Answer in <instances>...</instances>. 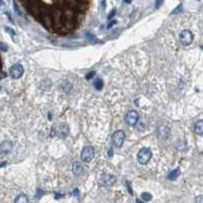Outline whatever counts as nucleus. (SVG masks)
<instances>
[{
  "instance_id": "nucleus-1",
  "label": "nucleus",
  "mask_w": 203,
  "mask_h": 203,
  "mask_svg": "<svg viewBox=\"0 0 203 203\" xmlns=\"http://www.w3.org/2000/svg\"><path fill=\"white\" fill-rule=\"evenodd\" d=\"M28 7L44 28L56 35H69L85 18L89 0H25Z\"/></svg>"
},
{
  "instance_id": "nucleus-2",
  "label": "nucleus",
  "mask_w": 203,
  "mask_h": 203,
  "mask_svg": "<svg viewBox=\"0 0 203 203\" xmlns=\"http://www.w3.org/2000/svg\"><path fill=\"white\" fill-rule=\"evenodd\" d=\"M151 155H152L151 150L149 148L146 147L141 148L138 152V155H137V160H138V163L140 164H146L149 162V159H151Z\"/></svg>"
},
{
  "instance_id": "nucleus-3",
  "label": "nucleus",
  "mask_w": 203,
  "mask_h": 203,
  "mask_svg": "<svg viewBox=\"0 0 203 203\" xmlns=\"http://www.w3.org/2000/svg\"><path fill=\"white\" fill-rule=\"evenodd\" d=\"M25 69H24V66L20 63H16V64H13L12 66L10 67L9 69V75L11 78L13 79H18L21 78L22 74H24Z\"/></svg>"
},
{
  "instance_id": "nucleus-4",
  "label": "nucleus",
  "mask_w": 203,
  "mask_h": 203,
  "mask_svg": "<svg viewBox=\"0 0 203 203\" xmlns=\"http://www.w3.org/2000/svg\"><path fill=\"white\" fill-rule=\"evenodd\" d=\"M193 34L189 30H184L180 34V42L183 46H189L193 42Z\"/></svg>"
},
{
  "instance_id": "nucleus-5",
  "label": "nucleus",
  "mask_w": 203,
  "mask_h": 203,
  "mask_svg": "<svg viewBox=\"0 0 203 203\" xmlns=\"http://www.w3.org/2000/svg\"><path fill=\"white\" fill-rule=\"evenodd\" d=\"M95 156V148L93 146H85L81 151L80 158L84 163H90Z\"/></svg>"
},
{
  "instance_id": "nucleus-6",
  "label": "nucleus",
  "mask_w": 203,
  "mask_h": 203,
  "mask_svg": "<svg viewBox=\"0 0 203 203\" xmlns=\"http://www.w3.org/2000/svg\"><path fill=\"white\" fill-rule=\"evenodd\" d=\"M124 140H125V133L123 130H117V131L113 134L112 141L115 146L121 147L124 143Z\"/></svg>"
},
{
  "instance_id": "nucleus-7",
  "label": "nucleus",
  "mask_w": 203,
  "mask_h": 203,
  "mask_svg": "<svg viewBox=\"0 0 203 203\" xmlns=\"http://www.w3.org/2000/svg\"><path fill=\"white\" fill-rule=\"evenodd\" d=\"M138 113L136 111H129V112L126 114V117H125V121L129 126H134L136 125V123L138 122Z\"/></svg>"
},
{
  "instance_id": "nucleus-8",
  "label": "nucleus",
  "mask_w": 203,
  "mask_h": 203,
  "mask_svg": "<svg viewBox=\"0 0 203 203\" xmlns=\"http://www.w3.org/2000/svg\"><path fill=\"white\" fill-rule=\"evenodd\" d=\"M12 148H13V144L11 141L9 140L2 141V142H0V155H8L12 150Z\"/></svg>"
},
{
  "instance_id": "nucleus-9",
  "label": "nucleus",
  "mask_w": 203,
  "mask_h": 203,
  "mask_svg": "<svg viewBox=\"0 0 203 203\" xmlns=\"http://www.w3.org/2000/svg\"><path fill=\"white\" fill-rule=\"evenodd\" d=\"M116 181V178L112 175H103L99 179V184L102 186H112Z\"/></svg>"
},
{
  "instance_id": "nucleus-10",
  "label": "nucleus",
  "mask_w": 203,
  "mask_h": 203,
  "mask_svg": "<svg viewBox=\"0 0 203 203\" xmlns=\"http://www.w3.org/2000/svg\"><path fill=\"white\" fill-rule=\"evenodd\" d=\"M72 172H73V174L75 176H79V175H81L82 174V172H83V168H82V164L78 163V162H76L73 164V166H72Z\"/></svg>"
},
{
  "instance_id": "nucleus-11",
  "label": "nucleus",
  "mask_w": 203,
  "mask_h": 203,
  "mask_svg": "<svg viewBox=\"0 0 203 203\" xmlns=\"http://www.w3.org/2000/svg\"><path fill=\"white\" fill-rule=\"evenodd\" d=\"M194 131L197 135H203V120H199L195 123Z\"/></svg>"
},
{
  "instance_id": "nucleus-12",
  "label": "nucleus",
  "mask_w": 203,
  "mask_h": 203,
  "mask_svg": "<svg viewBox=\"0 0 203 203\" xmlns=\"http://www.w3.org/2000/svg\"><path fill=\"white\" fill-rule=\"evenodd\" d=\"M14 203H29V197L26 196L25 194L21 193L18 196L15 198Z\"/></svg>"
},
{
  "instance_id": "nucleus-13",
  "label": "nucleus",
  "mask_w": 203,
  "mask_h": 203,
  "mask_svg": "<svg viewBox=\"0 0 203 203\" xmlns=\"http://www.w3.org/2000/svg\"><path fill=\"white\" fill-rule=\"evenodd\" d=\"M179 175H180V170H179V168H176V170L172 171L171 173L168 174V180H176L179 177Z\"/></svg>"
},
{
  "instance_id": "nucleus-14",
  "label": "nucleus",
  "mask_w": 203,
  "mask_h": 203,
  "mask_svg": "<svg viewBox=\"0 0 203 203\" xmlns=\"http://www.w3.org/2000/svg\"><path fill=\"white\" fill-rule=\"evenodd\" d=\"M141 198H142V200L145 201V202H148V201H150L151 200V198L152 196L149 193H146V192H144L141 194Z\"/></svg>"
},
{
  "instance_id": "nucleus-15",
  "label": "nucleus",
  "mask_w": 203,
  "mask_h": 203,
  "mask_svg": "<svg viewBox=\"0 0 203 203\" xmlns=\"http://www.w3.org/2000/svg\"><path fill=\"white\" fill-rule=\"evenodd\" d=\"M103 85H104V83H103V81L99 78L95 80V89H97V90H102L103 89Z\"/></svg>"
},
{
  "instance_id": "nucleus-16",
  "label": "nucleus",
  "mask_w": 203,
  "mask_h": 203,
  "mask_svg": "<svg viewBox=\"0 0 203 203\" xmlns=\"http://www.w3.org/2000/svg\"><path fill=\"white\" fill-rule=\"evenodd\" d=\"M195 203H203V195H200V196H198L196 198V200H195Z\"/></svg>"
},
{
  "instance_id": "nucleus-17",
  "label": "nucleus",
  "mask_w": 203,
  "mask_h": 203,
  "mask_svg": "<svg viewBox=\"0 0 203 203\" xmlns=\"http://www.w3.org/2000/svg\"><path fill=\"white\" fill-rule=\"evenodd\" d=\"M115 13H116V10H115V9H113L112 11H111L110 15H109V16H108V18H109V20H111V18H112V17L114 16V15H115Z\"/></svg>"
},
{
  "instance_id": "nucleus-18",
  "label": "nucleus",
  "mask_w": 203,
  "mask_h": 203,
  "mask_svg": "<svg viewBox=\"0 0 203 203\" xmlns=\"http://www.w3.org/2000/svg\"><path fill=\"white\" fill-rule=\"evenodd\" d=\"M180 9H182V5H179V6L177 7V8H176V9L173 11V12H172V13H173V14L177 13V12H179V11H180Z\"/></svg>"
},
{
  "instance_id": "nucleus-19",
  "label": "nucleus",
  "mask_w": 203,
  "mask_h": 203,
  "mask_svg": "<svg viewBox=\"0 0 203 203\" xmlns=\"http://www.w3.org/2000/svg\"><path fill=\"white\" fill-rule=\"evenodd\" d=\"M115 24H116V21H111L110 24L108 25V29H111Z\"/></svg>"
},
{
  "instance_id": "nucleus-20",
  "label": "nucleus",
  "mask_w": 203,
  "mask_h": 203,
  "mask_svg": "<svg viewBox=\"0 0 203 203\" xmlns=\"http://www.w3.org/2000/svg\"><path fill=\"white\" fill-rule=\"evenodd\" d=\"M94 75H95V72H90V73L86 75V78L87 79H90V77H93Z\"/></svg>"
},
{
  "instance_id": "nucleus-21",
  "label": "nucleus",
  "mask_w": 203,
  "mask_h": 203,
  "mask_svg": "<svg viewBox=\"0 0 203 203\" xmlns=\"http://www.w3.org/2000/svg\"><path fill=\"white\" fill-rule=\"evenodd\" d=\"M125 3H127V4H130V3L132 2V0H123Z\"/></svg>"
},
{
  "instance_id": "nucleus-22",
  "label": "nucleus",
  "mask_w": 203,
  "mask_h": 203,
  "mask_svg": "<svg viewBox=\"0 0 203 203\" xmlns=\"http://www.w3.org/2000/svg\"><path fill=\"white\" fill-rule=\"evenodd\" d=\"M5 164H6V163H5V162H4V163H2V164H0V168L3 167V166H5Z\"/></svg>"
},
{
  "instance_id": "nucleus-23",
  "label": "nucleus",
  "mask_w": 203,
  "mask_h": 203,
  "mask_svg": "<svg viewBox=\"0 0 203 203\" xmlns=\"http://www.w3.org/2000/svg\"><path fill=\"white\" fill-rule=\"evenodd\" d=\"M137 203H142V202H140L139 200H137Z\"/></svg>"
}]
</instances>
